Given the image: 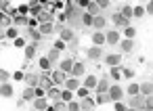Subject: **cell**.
Wrapping results in <instances>:
<instances>
[{
	"mask_svg": "<svg viewBox=\"0 0 153 111\" xmlns=\"http://www.w3.org/2000/svg\"><path fill=\"white\" fill-rule=\"evenodd\" d=\"M124 94H126V92H124V88H122L120 84H111V86H109V90H107V96H109V101H111V103L122 101V98H124Z\"/></svg>",
	"mask_w": 153,
	"mask_h": 111,
	"instance_id": "cell-1",
	"label": "cell"
},
{
	"mask_svg": "<svg viewBox=\"0 0 153 111\" xmlns=\"http://www.w3.org/2000/svg\"><path fill=\"white\" fill-rule=\"evenodd\" d=\"M103 61H105V65H109V67H122V55H117V53L105 55Z\"/></svg>",
	"mask_w": 153,
	"mask_h": 111,
	"instance_id": "cell-2",
	"label": "cell"
},
{
	"mask_svg": "<svg viewBox=\"0 0 153 111\" xmlns=\"http://www.w3.org/2000/svg\"><path fill=\"white\" fill-rule=\"evenodd\" d=\"M120 40H122V36H120V32H117V30L105 32V42H107V44L115 46V44H120Z\"/></svg>",
	"mask_w": 153,
	"mask_h": 111,
	"instance_id": "cell-3",
	"label": "cell"
},
{
	"mask_svg": "<svg viewBox=\"0 0 153 111\" xmlns=\"http://www.w3.org/2000/svg\"><path fill=\"white\" fill-rule=\"evenodd\" d=\"M74 63H76V61H74L71 57H67V59H61V61H59V71H63L65 75H67V73H71V69H74Z\"/></svg>",
	"mask_w": 153,
	"mask_h": 111,
	"instance_id": "cell-4",
	"label": "cell"
},
{
	"mask_svg": "<svg viewBox=\"0 0 153 111\" xmlns=\"http://www.w3.org/2000/svg\"><path fill=\"white\" fill-rule=\"evenodd\" d=\"M109 86H111V84H109V78H107V75H101V80L97 82V88H94V90H97V94H105V92L109 90Z\"/></svg>",
	"mask_w": 153,
	"mask_h": 111,
	"instance_id": "cell-5",
	"label": "cell"
},
{
	"mask_svg": "<svg viewBox=\"0 0 153 111\" xmlns=\"http://www.w3.org/2000/svg\"><path fill=\"white\" fill-rule=\"evenodd\" d=\"M90 40H92V46H103V44H107L105 42V32H92L90 34Z\"/></svg>",
	"mask_w": 153,
	"mask_h": 111,
	"instance_id": "cell-6",
	"label": "cell"
},
{
	"mask_svg": "<svg viewBox=\"0 0 153 111\" xmlns=\"http://www.w3.org/2000/svg\"><path fill=\"white\" fill-rule=\"evenodd\" d=\"M82 75H86V65L84 63H80V61H76L74 63V69H71V78H82Z\"/></svg>",
	"mask_w": 153,
	"mask_h": 111,
	"instance_id": "cell-7",
	"label": "cell"
},
{
	"mask_svg": "<svg viewBox=\"0 0 153 111\" xmlns=\"http://www.w3.org/2000/svg\"><path fill=\"white\" fill-rule=\"evenodd\" d=\"M86 57H88L90 61H99V59L103 57V48H99V46H90V48L86 50Z\"/></svg>",
	"mask_w": 153,
	"mask_h": 111,
	"instance_id": "cell-8",
	"label": "cell"
},
{
	"mask_svg": "<svg viewBox=\"0 0 153 111\" xmlns=\"http://www.w3.org/2000/svg\"><path fill=\"white\" fill-rule=\"evenodd\" d=\"M97 82H99V78H97V75H92V73H86V75H84V82H82V86H84V88H88V90H92V88H97Z\"/></svg>",
	"mask_w": 153,
	"mask_h": 111,
	"instance_id": "cell-9",
	"label": "cell"
},
{
	"mask_svg": "<svg viewBox=\"0 0 153 111\" xmlns=\"http://www.w3.org/2000/svg\"><path fill=\"white\" fill-rule=\"evenodd\" d=\"M130 107H132V109H138V111H143V109H145V96H143V94H136V96H132V98H130Z\"/></svg>",
	"mask_w": 153,
	"mask_h": 111,
	"instance_id": "cell-10",
	"label": "cell"
},
{
	"mask_svg": "<svg viewBox=\"0 0 153 111\" xmlns=\"http://www.w3.org/2000/svg\"><path fill=\"white\" fill-rule=\"evenodd\" d=\"M13 94H15V88H13V84H11V82H7V84H0V96L11 98Z\"/></svg>",
	"mask_w": 153,
	"mask_h": 111,
	"instance_id": "cell-11",
	"label": "cell"
},
{
	"mask_svg": "<svg viewBox=\"0 0 153 111\" xmlns=\"http://www.w3.org/2000/svg\"><path fill=\"white\" fill-rule=\"evenodd\" d=\"M51 80H53V86H57V84H65V82H67V75L57 69V71L51 73Z\"/></svg>",
	"mask_w": 153,
	"mask_h": 111,
	"instance_id": "cell-12",
	"label": "cell"
},
{
	"mask_svg": "<svg viewBox=\"0 0 153 111\" xmlns=\"http://www.w3.org/2000/svg\"><path fill=\"white\" fill-rule=\"evenodd\" d=\"M105 25H107V19H105L103 15H97V17L92 19V27H94L97 32H103V30H105Z\"/></svg>",
	"mask_w": 153,
	"mask_h": 111,
	"instance_id": "cell-13",
	"label": "cell"
},
{
	"mask_svg": "<svg viewBox=\"0 0 153 111\" xmlns=\"http://www.w3.org/2000/svg\"><path fill=\"white\" fill-rule=\"evenodd\" d=\"M46 98L48 101H61V90L59 88H55V86H51V88H46Z\"/></svg>",
	"mask_w": 153,
	"mask_h": 111,
	"instance_id": "cell-14",
	"label": "cell"
},
{
	"mask_svg": "<svg viewBox=\"0 0 153 111\" xmlns=\"http://www.w3.org/2000/svg\"><path fill=\"white\" fill-rule=\"evenodd\" d=\"M138 90L143 96H151L153 94V82H140L138 84Z\"/></svg>",
	"mask_w": 153,
	"mask_h": 111,
	"instance_id": "cell-15",
	"label": "cell"
},
{
	"mask_svg": "<svg viewBox=\"0 0 153 111\" xmlns=\"http://www.w3.org/2000/svg\"><path fill=\"white\" fill-rule=\"evenodd\" d=\"M48 105H51V103H48L46 96H44V98H34V109H36V111H46Z\"/></svg>",
	"mask_w": 153,
	"mask_h": 111,
	"instance_id": "cell-16",
	"label": "cell"
},
{
	"mask_svg": "<svg viewBox=\"0 0 153 111\" xmlns=\"http://www.w3.org/2000/svg\"><path fill=\"white\" fill-rule=\"evenodd\" d=\"M38 23H53V19H55V13H48V11H42L38 17Z\"/></svg>",
	"mask_w": 153,
	"mask_h": 111,
	"instance_id": "cell-17",
	"label": "cell"
},
{
	"mask_svg": "<svg viewBox=\"0 0 153 111\" xmlns=\"http://www.w3.org/2000/svg\"><path fill=\"white\" fill-rule=\"evenodd\" d=\"M111 21H113L117 27H128V25H130V21H126L120 13H113V15H111Z\"/></svg>",
	"mask_w": 153,
	"mask_h": 111,
	"instance_id": "cell-18",
	"label": "cell"
},
{
	"mask_svg": "<svg viewBox=\"0 0 153 111\" xmlns=\"http://www.w3.org/2000/svg\"><path fill=\"white\" fill-rule=\"evenodd\" d=\"M65 86H67V90L76 92V90H78V88L82 86V82H80L78 78H71V75H69V78H67V82H65Z\"/></svg>",
	"mask_w": 153,
	"mask_h": 111,
	"instance_id": "cell-19",
	"label": "cell"
},
{
	"mask_svg": "<svg viewBox=\"0 0 153 111\" xmlns=\"http://www.w3.org/2000/svg\"><path fill=\"white\" fill-rule=\"evenodd\" d=\"M94 109V98H82L80 101V111H92Z\"/></svg>",
	"mask_w": 153,
	"mask_h": 111,
	"instance_id": "cell-20",
	"label": "cell"
},
{
	"mask_svg": "<svg viewBox=\"0 0 153 111\" xmlns=\"http://www.w3.org/2000/svg\"><path fill=\"white\" fill-rule=\"evenodd\" d=\"M59 40H63L65 44H67V42H71V40H74V30H69V27H63V30H61V36H59Z\"/></svg>",
	"mask_w": 153,
	"mask_h": 111,
	"instance_id": "cell-21",
	"label": "cell"
},
{
	"mask_svg": "<svg viewBox=\"0 0 153 111\" xmlns=\"http://www.w3.org/2000/svg\"><path fill=\"white\" fill-rule=\"evenodd\" d=\"M120 48L124 50V53H132L134 50V40H120Z\"/></svg>",
	"mask_w": 153,
	"mask_h": 111,
	"instance_id": "cell-22",
	"label": "cell"
},
{
	"mask_svg": "<svg viewBox=\"0 0 153 111\" xmlns=\"http://www.w3.org/2000/svg\"><path fill=\"white\" fill-rule=\"evenodd\" d=\"M109 78L117 84L122 80V67H109Z\"/></svg>",
	"mask_w": 153,
	"mask_h": 111,
	"instance_id": "cell-23",
	"label": "cell"
},
{
	"mask_svg": "<svg viewBox=\"0 0 153 111\" xmlns=\"http://www.w3.org/2000/svg\"><path fill=\"white\" fill-rule=\"evenodd\" d=\"M23 53H25V59L30 61V59H34V57H36V53H38V48H36V44H27V46L23 48Z\"/></svg>",
	"mask_w": 153,
	"mask_h": 111,
	"instance_id": "cell-24",
	"label": "cell"
},
{
	"mask_svg": "<svg viewBox=\"0 0 153 111\" xmlns=\"http://www.w3.org/2000/svg\"><path fill=\"white\" fill-rule=\"evenodd\" d=\"M25 84H27V88H38L40 86V78L38 75H25Z\"/></svg>",
	"mask_w": 153,
	"mask_h": 111,
	"instance_id": "cell-25",
	"label": "cell"
},
{
	"mask_svg": "<svg viewBox=\"0 0 153 111\" xmlns=\"http://www.w3.org/2000/svg\"><path fill=\"white\" fill-rule=\"evenodd\" d=\"M126 94H130V96H136V94H140V90H138V84L136 82H130L128 86H126V90H124Z\"/></svg>",
	"mask_w": 153,
	"mask_h": 111,
	"instance_id": "cell-26",
	"label": "cell"
},
{
	"mask_svg": "<svg viewBox=\"0 0 153 111\" xmlns=\"http://www.w3.org/2000/svg\"><path fill=\"white\" fill-rule=\"evenodd\" d=\"M120 15H122L126 21H130V19H132V4H124L122 11H120Z\"/></svg>",
	"mask_w": 153,
	"mask_h": 111,
	"instance_id": "cell-27",
	"label": "cell"
},
{
	"mask_svg": "<svg viewBox=\"0 0 153 111\" xmlns=\"http://www.w3.org/2000/svg\"><path fill=\"white\" fill-rule=\"evenodd\" d=\"M132 17H134V19L145 17V7H143V4H134V7H132Z\"/></svg>",
	"mask_w": 153,
	"mask_h": 111,
	"instance_id": "cell-28",
	"label": "cell"
},
{
	"mask_svg": "<svg viewBox=\"0 0 153 111\" xmlns=\"http://www.w3.org/2000/svg\"><path fill=\"white\" fill-rule=\"evenodd\" d=\"M40 13H42V4L32 2V4H30V17H38Z\"/></svg>",
	"mask_w": 153,
	"mask_h": 111,
	"instance_id": "cell-29",
	"label": "cell"
},
{
	"mask_svg": "<svg viewBox=\"0 0 153 111\" xmlns=\"http://www.w3.org/2000/svg\"><path fill=\"white\" fill-rule=\"evenodd\" d=\"M34 98H36V88H25V90H23V98H21V101L25 103V101H34Z\"/></svg>",
	"mask_w": 153,
	"mask_h": 111,
	"instance_id": "cell-30",
	"label": "cell"
},
{
	"mask_svg": "<svg viewBox=\"0 0 153 111\" xmlns=\"http://www.w3.org/2000/svg\"><path fill=\"white\" fill-rule=\"evenodd\" d=\"M38 32H40L42 36H48V34L53 32V23H40V25H38Z\"/></svg>",
	"mask_w": 153,
	"mask_h": 111,
	"instance_id": "cell-31",
	"label": "cell"
},
{
	"mask_svg": "<svg viewBox=\"0 0 153 111\" xmlns=\"http://www.w3.org/2000/svg\"><path fill=\"white\" fill-rule=\"evenodd\" d=\"M86 9H88L86 13H88V15H92V17H97V15H99V11H101L97 2H88V7H86Z\"/></svg>",
	"mask_w": 153,
	"mask_h": 111,
	"instance_id": "cell-32",
	"label": "cell"
},
{
	"mask_svg": "<svg viewBox=\"0 0 153 111\" xmlns=\"http://www.w3.org/2000/svg\"><path fill=\"white\" fill-rule=\"evenodd\" d=\"M92 19H94V17H92V15H88L86 11L82 13V25H84V27H92Z\"/></svg>",
	"mask_w": 153,
	"mask_h": 111,
	"instance_id": "cell-33",
	"label": "cell"
},
{
	"mask_svg": "<svg viewBox=\"0 0 153 111\" xmlns=\"http://www.w3.org/2000/svg\"><path fill=\"white\" fill-rule=\"evenodd\" d=\"M4 38H11V40L19 38V32H17V27L13 25V27H9V30H4Z\"/></svg>",
	"mask_w": 153,
	"mask_h": 111,
	"instance_id": "cell-34",
	"label": "cell"
},
{
	"mask_svg": "<svg viewBox=\"0 0 153 111\" xmlns=\"http://www.w3.org/2000/svg\"><path fill=\"white\" fill-rule=\"evenodd\" d=\"M124 36H126V40H134L136 38V30L132 25H128V27H124Z\"/></svg>",
	"mask_w": 153,
	"mask_h": 111,
	"instance_id": "cell-35",
	"label": "cell"
},
{
	"mask_svg": "<svg viewBox=\"0 0 153 111\" xmlns=\"http://www.w3.org/2000/svg\"><path fill=\"white\" fill-rule=\"evenodd\" d=\"M74 96H76V94H74L71 90H67V88H65V90H61V101H63V103H69V101H74Z\"/></svg>",
	"mask_w": 153,
	"mask_h": 111,
	"instance_id": "cell-36",
	"label": "cell"
},
{
	"mask_svg": "<svg viewBox=\"0 0 153 111\" xmlns=\"http://www.w3.org/2000/svg\"><path fill=\"white\" fill-rule=\"evenodd\" d=\"M17 15L30 17V4H19V7H17Z\"/></svg>",
	"mask_w": 153,
	"mask_h": 111,
	"instance_id": "cell-37",
	"label": "cell"
},
{
	"mask_svg": "<svg viewBox=\"0 0 153 111\" xmlns=\"http://www.w3.org/2000/svg\"><path fill=\"white\" fill-rule=\"evenodd\" d=\"M30 38H32V44H38L42 40V34L38 30H30Z\"/></svg>",
	"mask_w": 153,
	"mask_h": 111,
	"instance_id": "cell-38",
	"label": "cell"
},
{
	"mask_svg": "<svg viewBox=\"0 0 153 111\" xmlns=\"http://www.w3.org/2000/svg\"><path fill=\"white\" fill-rule=\"evenodd\" d=\"M59 57H61V53H59V50H55V48H51V50H48V55H46V59H48L51 63L59 61Z\"/></svg>",
	"mask_w": 153,
	"mask_h": 111,
	"instance_id": "cell-39",
	"label": "cell"
},
{
	"mask_svg": "<svg viewBox=\"0 0 153 111\" xmlns=\"http://www.w3.org/2000/svg\"><path fill=\"white\" fill-rule=\"evenodd\" d=\"M107 103H111V101H109V96H107V92H105V94H97L94 105H107Z\"/></svg>",
	"mask_w": 153,
	"mask_h": 111,
	"instance_id": "cell-40",
	"label": "cell"
},
{
	"mask_svg": "<svg viewBox=\"0 0 153 111\" xmlns=\"http://www.w3.org/2000/svg\"><path fill=\"white\" fill-rule=\"evenodd\" d=\"M38 65H40V69H42V71H48V69H51V65H53V63H51V61H48V59H46V57H42V59H40V61H38Z\"/></svg>",
	"mask_w": 153,
	"mask_h": 111,
	"instance_id": "cell-41",
	"label": "cell"
},
{
	"mask_svg": "<svg viewBox=\"0 0 153 111\" xmlns=\"http://www.w3.org/2000/svg\"><path fill=\"white\" fill-rule=\"evenodd\" d=\"M74 94H78V98H88V94H90V90L88 88H84V86H80Z\"/></svg>",
	"mask_w": 153,
	"mask_h": 111,
	"instance_id": "cell-42",
	"label": "cell"
},
{
	"mask_svg": "<svg viewBox=\"0 0 153 111\" xmlns=\"http://www.w3.org/2000/svg\"><path fill=\"white\" fill-rule=\"evenodd\" d=\"M53 48H55V50H59V53H63V50L67 48V44H65L63 40H55V42H53Z\"/></svg>",
	"mask_w": 153,
	"mask_h": 111,
	"instance_id": "cell-43",
	"label": "cell"
},
{
	"mask_svg": "<svg viewBox=\"0 0 153 111\" xmlns=\"http://www.w3.org/2000/svg\"><path fill=\"white\" fill-rule=\"evenodd\" d=\"M7 82H11V73L7 69H0V84H7Z\"/></svg>",
	"mask_w": 153,
	"mask_h": 111,
	"instance_id": "cell-44",
	"label": "cell"
},
{
	"mask_svg": "<svg viewBox=\"0 0 153 111\" xmlns=\"http://www.w3.org/2000/svg\"><path fill=\"white\" fill-rule=\"evenodd\" d=\"M11 80H15V82H23V80H25V73H23V71H15V73H11Z\"/></svg>",
	"mask_w": 153,
	"mask_h": 111,
	"instance_id": "cell-45",
	"label": "cell"
},
{
	"mask_svg": "<svg viewBox=\"0 0 153 111\" xmlns=\"http://www.w3.org/2000/svg\"><path fill=\"white\" fill-rule=\"evenodd\" d=\"M128 109V105L124 103V101H117V103H113V111H126Z\"/></svg>",
	"mask_w": 153,
	"mask_h": 111,
	"instance_id": "cell-46",
	"label": "cell"
},
{
	"mask_svg": "<svg viewBox=\"0 0 153 111\" xmlns=\"http://www.w3.org/2000/svg\"><path fill=\"white\" fill-rule=\"evenodd\" d=\"M53 109H55V111H67V103H63V101H57V103L53 105Z\"/></svg>",
	"mask_w": 153,
	"mask_h": 111,
	"instance_id": "cell-47",
	"label": "cell"
},
{
	"mask_svg": "<svg viewBox=\"0 0 153 111\" xmlns=\"http://www.w3.org/2000/svg\"><path fill=\"white\" fill-rule=\"evenodd\" d=\"M67 111H80V101H69L67 103Z\"/></svg>",
	"mask_w": 153,
	"mask_h": 111,
	"instance_id": "cell-48",
	"label": "cell"
},
{
	"mask_svg": "<svg viewBox=\"0 0 153 111\" xmlns=\"http://www.w3.org/2000/svg\"><path fill=\"white\" fill-rule=\"evenodd\" d=\"M145 111H153V94L145 96Z\"/></svg>",
	"mask_w": 153,
	"mask_h": 111,
	"instance_id": "cell-49",
	"label": "cell"
},
{
	"mask_svg": "<svg viewBox=\"0 0 153 111\" xmlns=\"http://www.w3.org/2000/svg\"><path fill=\"white\" fill-rule=\"evenodd\" d=\"M13 42H15V46H17V48H25V46H27V44H25V40H23L21 36H19V38H15Z\"/></svg>",
	"mask_w": 153,
	"mask_h": 111,
	"instance_id": "cell-50",
	"label": "cell"
},
{
	"mask_svg": "<svg viewBox=\"0 0 153 111\" xmlns=\"http://www.w3.org/2000/svg\"><path fill=\"white\" fill-rule=\"evenodd\" d=\"M143 7H145V15H153V0L147 2V4H143Z\"/></svg>",
	"mask_w": 153,
	"mask_h": 111,
	"instance_id": "cell-51",
	"label": "cell"
},
{
	"mask_svg": "<svg viewBox=\"0 0 153 111\" xmlns=\"http://www.w3.org/2000/svg\"><path fill=\"white\" fill-rule=\"evenodd\" d=\"M122 78H128V80H130V78H134V71L126 67V69H122Z\"/></svg>",
	"mask_w": 153,
	"mask_h": 111,
	"instance_id": "cell-52",
	"label": "cell"
},
{
	"mask_svg": "<svg viewBox=\"0 0 153 111\" xmlns=\"http://www.w3.org/2000/svg\"><path fill=\"white\" fill-rule=\"evenodd\" d=\"M44 96H46V90H44L42 86H38V88H36V98H44Z\"/></svg>",
	"mask_w": 153,
	"mask_h": 111,
	"instance_id": "cell-53",
	"label": "cell"
},
{
	"mask_svg": "<svg viewBox=\"0 0 153 111\" xmlns=\"http://www.w3.org/2000/svg\"><path fill=\"white\" fill-rule=\"evenodd\" d=\"M97 4H99V9H107V7H109L107 0H101V2H97Z\"/></svg>",
	"mask_w": 153,
	"mask_h": 111,
	"instance_id": "cell-54",
	"label": "cell"
},
{
	"mask_svg": "<svg viewBox=\"0 0 153 111\" xmlns=\"http://www.w3.org/2000/svg\"><path fill=\"white\" fill-rule=\"evenodd\" d=\"M57 19H59V21H65V19H67V13H57Z\"/></svg>",
	"mask_w": 153,
	"mask_h": 111,
	"instance_id": "cell-55",
	"label": "cell"
},
{
	"mask_svg": "<svg viewBox=\"0 0 153 111\" xmlns=\"http://www.w3.org/2000/svg\"><path fill=\"white\" fill-rule=\"evenodd\" d=\"M78 4H80L82 9H86V7H88V0H80V2H78Z\"/></svg>",
	"mask_w": 153,
	"mask_h": 111,
	"instance_id": "cell-56",
	"label": "cell"
},
{
	"mask_svg": "<svg viewBox=\"0 0 153 111\" xmlns=\"http://www.w3.org/2000/svg\"><path fill=\"white\" fill-rule=\"evenodd\" d=\"M126 111H138V109H132V107H128V109H126Z\"/></svg>",
	"mask_w": 153,
	"mask_h": 111,
	"instance_id": "cell-57",
	"label": "cell"
},
{
	"mask_svg": "<svg viewBox=\"0 0 153 111\" xmlns=\"http://www.w3.org/2000/svg\"><path fill=\"white\" fill-rule=\"evenodd\" d=\"M0 36H2V38H4V34H2V25H0Z\"/></svg>",
	"mask_w": 153,
	"mask_h": 111,
	"instance_id": "cell-58",
	"label": "cell"
}]
</instances>
